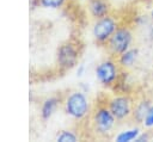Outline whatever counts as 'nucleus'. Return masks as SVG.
<instances>
[{
    "label": "nucleus",
    "instance_id": "obj_1",
    "mask_svg": "<svg viewBox=\"0 0 153 142\" xmlns=\"http://www.w3.org/2000/svg\"><path fill=\"white\" fill-rule=\"evenodd\" d=\"M117 123V119L109 110L106 103L99 104L93 109L90 118V126L92 131L99 137H106L112 132Z\"/></svg>",
    "mask_w": 153,
    "mask_h": 142
},
{
    "label": "nucleus",
    "instance_id": "obj_2",
    "mask_svg": "<svg viewBox=\"0 0 153 142\" xmlns=\"http://www.w3.org/2000/svg\"><path fill=\"white\" fill-rule=\"evenodd\" d=\"M62 105L65 112L76 121H81L90 115L88 99L81 91L75 89L67 93V95L62 100Z\"/></svg>",
    "mask_w": 153,
    "mask_h": 142
},
{
    "label": "nucleus",
    "instance_id": "obj_3",
    "mask_svg": "<svg viewBox=\"0 0 153 142\" xmlns=\"http://www.w3.org/2000/svg\"><path fill=\"white\" fill-rule=\"evenodd\" d=\"M133 42V33L128 26H118L106 42V50L112 57H118L127 51Z\"/></svg>",
    "mask_w": 153,
    "mask_h": 142
},
{
    "label": "nucleus",
    "instance_id": "obj_4",
    "mask_svg": "<svg viewBox=\"0 0 153 142\" xmlns=\"http://www.w3.org/2000/svg\"><path fill=\"white\" fill-rule=\"evenodd\" d=\"M118 26L120 25L117 19L111 14H106L102 18L96 19L92 26V36L98 44H106V42Z\"/></svg>",
    "mask_w": 153,
    "mask_h": 142
},
{
    "label": "nucleus",
    "instance_id": "obj_5",
    "mask_svg": "<svg viewBox=\"0 0 153 142\" xmlns=\"http://www.w3.org/2000/svg\"><path fill=\"white\" fill-rule=\"evenodd\" d=\"M120 76V64L117 60L106 58L96 67V78L104 87L114 86Z\"/></svg>",
    "mask_w": 153,
    "mask_h": 142
},
{
    "label": "nucleus",
    "instance_id": "obj_6",
    "mask_svg": "<svg viewBox=\"0 0 153 142\" xmlns=\"http://www.w3.org/2000/svg\"><path fill=\"white\" fill-rule=\"evenodd\" d=\"M106 105L111 113L115 116L117 122H122L129 118L134 111V103L129 95L120 94L114 95L106 100Z\"/></svg>",
    "mask_w": 153,
    "mask_h": 142
},
{
    "label": "nucleus",
    "instance_id": "obj_7",
    "mask_svg": "<svg viewBox=\"0 0 153 142\" xmlns=\"http://www.w3.org/2000/svg\"><path fill=\"white\" fill-rule=\"evenodd\" d=\"M78 57H79V49L72 42L63 43L57 50V63L59 67L63 69L72 68L76 63Z\"/></svg>",
    "mask_w": 153,
    "mask_h": 142
},
{
    "label": "nucleus",
    "instance_id": "obj_8",
    "mask_svg": "<svg viewBox=\"0 0 153 142\" xmlns=\"http://www.w3.org/2000/svg\"><path fill=\"white\" fill-rule=\"evenodd\" d=\"M110 10L111 7L108 0H88V11L94 19L110 14Z\"/></svg>",
    "mask_w": 153,
    "mask_h": 142
},
{
    "label": "nucleus",
    "instance_id": "obj_9",
    "mask_svg": "<svg viewBox=\"0 0 153 142\" xmlns=\"http://www.w3.org/2000/svg\"><path fill=\"white\" fill-rule=\"evenodd\" d=\"M61 103H62L61 98L56 97V95H53V97H49V98L44 99L42 105H41V118L43 121L49 119Z\"/></svg>",
    "mask_w": 153,
    "mask_h": 142
},
{
    "label": "nucleus",
    "instance_id": "obj_10",
    "mask_svg": "<svg viewBox=\"0 0 153 142\" xmlns=\"http://www.w3.org/2000/svg\"><path fill=\"white\" fill-rule=\"evenodd\" d=\"M139 55V50L135 48H129L127 51H124L123 54H121L118 57H116L120 67L122 68H129L134 64V62L136 61Z\"/></svg>",
    "mask_w": 153,
    "mask_h": 142
},
{
    "label": "nucleus",
    "instance_id": "obj_11",
    "mask_svg": "<svg viewBox=\"0 0 153 142\" xmlns=\"http://www.w3.org/2000/svg\"><path fill=\"white\" fill-rule=\"evenodd\" d=\"M140 134H141V131L139 128L128 129V130H124V131H121L120 134H117L115 136V141H117V142H131V141L136 140Z\"/></svg>",
    "mask_w": 153,
    "mask_h": 142
},
{
    "label": "nucleus",
    "instance_id": "obj_12",
    "mask_svg": "<svg viewBox=\"0 0 153 142\" xmlns=\"http://www.w3.org/2000/svg\"><path fill=\"white\" fill-rule=\"evenodd\" d=\"M149 107H151V105L147 101H141L137 105H135L134 106V111H133L134 118L139 123H142L145 117H146V115H147V112H148V110H149Z\"/></svg>",
    "mask_w": 153,
    "mask_h": 142
},
{
    "label": "nucleus",
    "instance_id": "obj_13",
    "mask_svg": "<svg viewBox=\"0 0 153 142\" xmlns=\"http://www.w3.org/2000/svg\"><path fill=\"white\" fill-rule=\"evenodd\" d=\"M57 142H75L79 140L78 135L71 130H61L55 138Z\"/></svg>",
    "mask_w": 153,
    "mask_h": 142
},
{
    "label": "nucleus",
    "instance_id": "obj_14",
    "mask_svg": "<svg viewBox=\"0 0 153 142\" xmlns=\"http://www.w3.org/2000/svg\"><path fill=\"white\" fill-rule=\"evenodd\" d=\"M38 7H44V8H60L62 7L67 0H37Z\"/></svg>",
    "mask_w": 153,
    "mask_h": 142
},
{
    "label": "nucleus",
    "instance_id": "obj_15",
    "mask_svg": "<svg viewBox=\"0 0 153 142\" xmlns=\"http://www.w3.org/2000/svg\"><path fill=\"white\" fill-rule=\"evenodd\" d=\"M142 124L145 125V128H152L153 126V106L149 107V110H148Z\"/></svg>",
    "mask_w": 153,
    "mask_h": 142
},
{
    "label": "nucleus",
    "instance_id": "obj_16",
    "mask_svg": "<svg viewBox=\"0 0 153 142\" xmlns=\"http://www.w3.org/2000/svg\"><path fill=\"white\" fill-rule=\"evenodd\" d=\"M149 140V135L148 134H140L139 135V137L135 140V141H137V142H142V141H148Z\"/></svg>",
    "mask_w": 153,
    "mask_h": 142
},
{
    "label": "nucleus",
    "instance_id": "obj_17",
    "mask_svg": "<svg viewBox=\"0 0 153 142\" xmlns=\"http://www.w3.org/2000/svg\"><path fill=\"white\" fill-rule=\"evenodd\" d=\"M82 72H84V66H80V67L78 68V70H76V75H78V76H81V75H82Z\"/></svg>",
    "mask_w": 153,
    "mask_h": 142
},
{
    "label": "nucleus",
    "instance_id": "obj_18",
    "mask_svg": "<svg viewBox=\"0 0 153 142\" xmlns=\"http://www.w3.org/2000/svg\"><path fill=\"white\" fill-rule=\"evenodd\" d=\"M151 18L153 19V8H152V11H151Z\"/></svg>",
    "mask_w": 153,
    "mask_h": 142
}]
</instances>
